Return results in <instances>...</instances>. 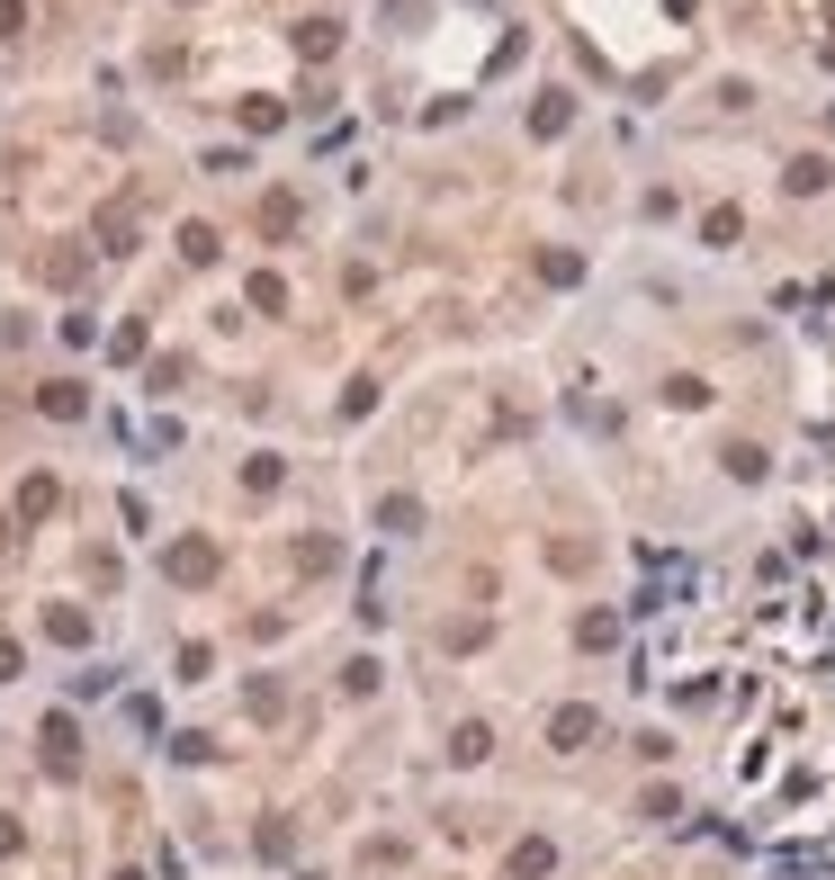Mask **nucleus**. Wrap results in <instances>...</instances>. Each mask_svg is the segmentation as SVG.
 Listing matches in <instances>:
<instances>
[{"label": "nucleus", "mask_w": 835, "mask_h": 880, "mask_svg": "<svg viewBox=\"0 0 835 880\" xmlns=\"http://www.w3.org/2000/svg\"><path fill=\"white\" fill-rule=\"evenodd\" d=\"M593 736V710H557V746H584Z\"/></svg>", "instance_id": "f257e3e1"}]
</instances>
